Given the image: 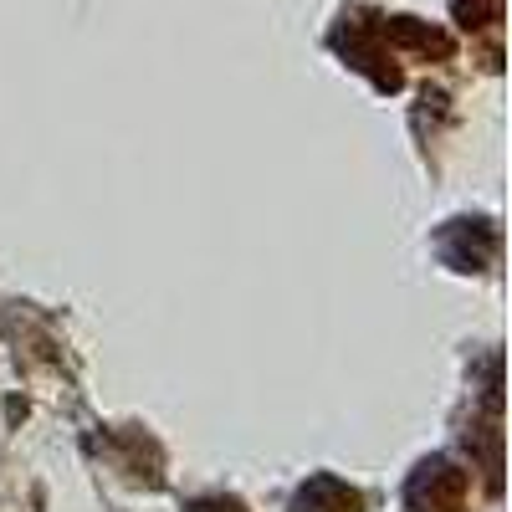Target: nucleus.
I'll return each mask as SVG.
<instances>
[{"label":"nucleus","mask_w":512,"mask_h":512,"mask_svg":"<svg viewBox=\"0 0 512 512\" xmlns=\"http://www.w3.org/2000/svg\"><path fill=\"white\" fill-rule=\"evenodd\" d=\"M461 497H466V477L456 472V466H446V461L425 466V472L415 477V487H410V507L415 512H456Z\"/></svg>","instance_id":"nucleus-1"},{"label":"nucleus","mask_w":512,"mask_h":512,"mask_svg":"<svg viewBox=\"0 0 512 512\" xmlns=\"http://www.w3.org/2000/svg\"><path fill=\"white\" fill-rule=\"evenodd\" d=\"M292 512H359V492H349L333 477H318V482H308L303 492H297Z\"/></svg>","instance_id":"nucleus-2"},{"label":"nucleus","mask_w":512,"mask_h":512,"mask_svg":"<svg viewBox=\"0 0 512 512\" xmlns=\"http://www.w3.org/2000/svg\"><path fill=\"white\" fill-rule=\"evenodd\" d=\"M190 512H241L236 502H200V507H190Z\"/></svg>","instance_id":"nucleus-3"}]
</instances>
